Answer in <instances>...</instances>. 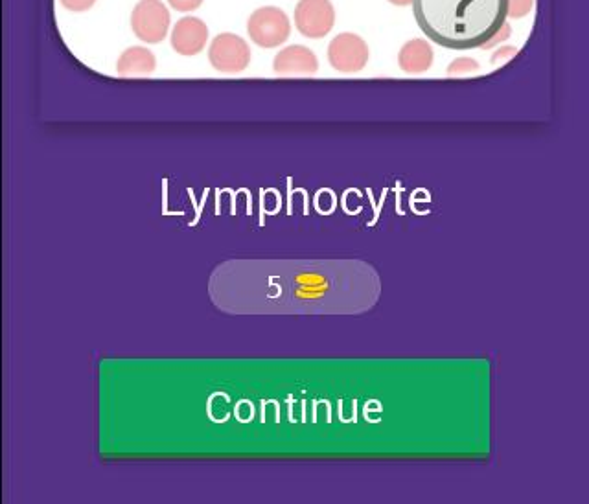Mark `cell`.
Wrapping results in <instances>:
<instances>
[{"mask_svg":"<svg viewBox=\"0 0 589 504\" xmlns=\"http://www.w3.org/2000/svg\"><path fill=\"white\" fill-rule=\"evenodd\" d=\"M416 23L437 45L472 50L507 23L509 0H413Z\"/></svg>","mask_w":589,"mask_h":504,"instance_id":"6da1fadb","label":"cell"},{"mask_svg":"<svg viewBox=\"0 0 589 504\" xmlns=\"http://www.w3.org/2000/svg\"><path fill=\"white\" fill-rule=\"evenodd\" d=\"M247 32L253 43L262 48H277L288 41L291 23L288 15L275 6H266L256 10L247 23Z\"/></svg>","mask_w":589,"mask_h":504,"instance_id":"7a4b0ae2","label":"cell"},{"mask_svg":"<svg viewBox=\"0 0 589 504\" xmlns=\"http://www.w3.org/2000/svg\"><path fill=\"white\" fill-rule=\"evenodd\" d=\"M131 28L142 43L157 45L168 34L170 12L161 0H140L131 13Z\"/></svg>","mask_w":589,"mask_h":504,"instance_id":"3957f363","label":"cell"},{"mask_svg":"<svg viewBox=\"0 0 589 504\" xmlns=\"http://www.w3.org/2000/svg\"><path fill=\"white\" fill-rule=\"evenodd\" d=\"M210 65L223 74H238L251 63V48L240 35L220 34L208 48Z\"/></svg>","mask_w":589,"mask_h":504,"instance_id":"277c9868","label":"cell"},{"mask_svg":"<svg viewBox=\"0 0 589 504\" xmlns=\"http://www.w3.org/2000/svg\"><path fill=\"white\" fill-rule=\"evenodd\" d=\"M369 56V46L356 34H339L328 46L330 65L343 74L365 69Z\"/></svg>","mask_w":589,"mask_h":504,"instance_id":"5b68a950","label":"cell"},{"mask_svg":"<svg viewBox=\"0 0 589 504\" xmlns=\"http://www.w3.org/2000/svg\"><path fill=\"white\" fill-rule=\"evenodd\" d=\"M335 24V10L330 0H301L295 8V26L304 37L321 39Z\"/></svg>","mask_w":589,"mask_h":504,"instance_id":"8992f818","label":"cell"},{"mask_svg":"<svg viewBox=\"0 0 589 504\" xmlns=\"http://www.w3.org/2000/svg\"><path fill=\"white\" fill-rule=\"evenodd\" d=\"M332 293V278L319 269H297L289 276L288 295L297 304H315Z\"/></svg>","mask_w":589,"mask_h":504,"instance_id":"52a82bcc","label":"cell"},{"mask_svg":"<svg viewBox=\"0 0 589 504\" xmlns=\"http://www.w3.org/2000/svg\"><path fill=\"white\" fill-rule=\"evenodd\" d=\"M207 39V24L197 17H183L174 26L172 48L181 56H197L205 50Z\"/></svg>","mask_w":589,"mask_h":504,"instance_id":"ba28073f","label":"cell"},{"mask_svg":"<svg viewBox=\"0 0 589 504\" xmlns=\"http://www.w3.org/2000/svg\"><path fill=\"white\" fill-rule=\"evenodd\" d=\"M273 69L278 76H313L319 70V61L310 48L291 45L278 52Z\"/></svg>","mask_w":589,"mask_h":504,"instance_id":"9c48e42d","label":"cell"},{"mask_svg":"<svg viewBox=\"0 0 589 504\" xmlns=\"http://www.w3.org/2000/svg\"><path fill=\"white\" fill-rule=\"evenodd\" d=\"M398 65L405 74H424L433 65V48L424 39H413L402 46Z\"/></svg>","mask_w":589,"mask_h":504,"instance_id":"30bf717a","label":"cell"},{"mask_svg":"<svg viewBox=\"0 0 589 504\" xmlns=\"http://www.w3.org/2000/svg\"><path fill=\"white\" fill-rule=\"evenodd\" d=\"M157 67L153 52L144 46H131L122 52L116 63V72L120 76H150Z\"/></svg>","mask_w":589,"mask_h":504,"instance_id":"8fae6325","label":"cell"},{"mask_svg":"<svg viewBox=\"0 0 589 504\" xmlns=\"http://www.w3.org/2000/svg\"><path fill=\"white\" fill-rule=\"evenodd\" d=\"M479 65L474 59L461 58L455 59L448 67V76H464V74H470V72H477Z\"/></svg>","mask_w":589,"mask_h":504,"instance_id":"7c38bea8","label":"cell"},{"mask_svg":"<svg viewBox=\"0 0 589 504\" xmlns=\"http://www.w3.org/2000/svg\"><path fill=\"white\" fill-rule=\"evenodd\" d=\"M532 8H534V0H509V12H507V17L521 19V17L529 15Z\"/></svg>","mask_w":589,"mask_h":504,"instance_id":"4fadbf2b","label":"cell"},{"mask_svg":"<svg viewBox=\"0 0 589 504\" xmlns=\"http://www.w3.org/2000/svg\"><path fill=\"white\" fill-rule=\"evenodd\" d=\"M61 4H63V8H67L69 12H87V10H91L94 4H96V0H61Z\"/></svg>","mask_w":589,"mask_h":504,"instance_id":"5bb4252c","label":"cell"},{"mask_svg":"<svg viewBox=\"0 0 589 504\" xmlns=\"http://www.w3.org/2000/svg\"><path fill=\"white\" fill-rule=\"evenodd\" d=\"M510 30H512V28H510L509 23L503 24V26L497 30L496 34H494V37H492L488 43H485V45L481 46V48L486 50V48H494V46L499 45V43H505V41L509 39L510 34H512Z\"/></svg>","mask_w":589,"mask_h":504,"instance_id":"9a60e30c","label":"cell"},{"mask_svg":"<svg viewBox=\"0 0 589 504\" xmlns=\"http://www.w3.org/2000/svg\"><path fill=\"white\" fill-rule=\"evenodd\" d=\"M168 4L177 12L188 13L197 10L203 4V0H168Z\"/></svg>","mask_w":589,"mask_h":504,"instance_id":"2e32d148","label":"cell"},{"mask_svg":"<svg viewBox=\"0 0 589 504\" xmlns=\"http://www.w3.org/2000/svg\"><path fill=\"white\" fill-rule=\"evenodd\" d=\"M516 54V48H501L499 52H496V56H494V63H501V61H507L509 56H514Z\"/></svg>","mask_w":589,"mask_h":504,"instance_id":"e0dca14e","label":"cell"},{"mask_svg":"<svg viewBox=\"0 0 589 504\" xmlns=\"http://www.w3.org/2000/svg\"><path fill=\"white\" fill-rule=\"evenodd\" d=\"M394 6H411L413 0H389Z\"/></svg>","mask_w":589,"mask_h":504,"instance_id":"ac0fdd59","label":"cell"}]
</instances>
